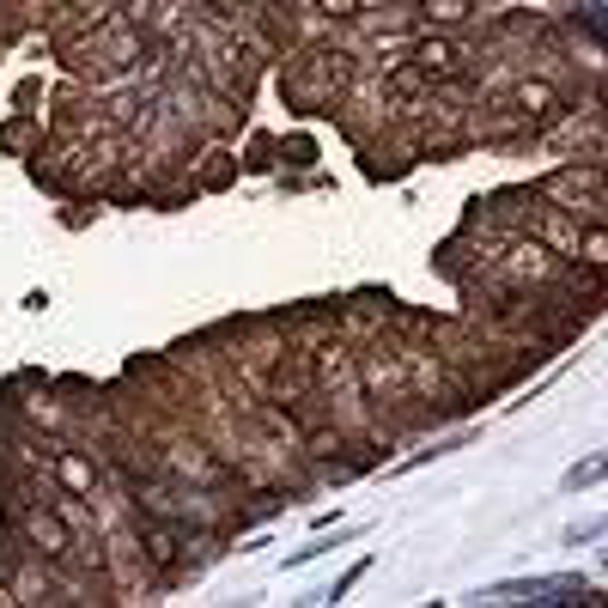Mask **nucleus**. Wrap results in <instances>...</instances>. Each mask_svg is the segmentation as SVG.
Segmentation results:
<instances>
[{
  "label": "nucleus",
  "mask_w": 608,
  "mask_h": 608,
  "mask_svg": "<svg viewBox=\"0 0 608 608\" xmlns=\"http://www.w3.org/2000/svg\"><path fill=\"white\" fill-rule=\"evenodd\" d=\"M487 19V0H408L414 31H475Z\"/></svg>",
  "instance_id": "1"
},
{
  "label": "nucleus",
  "mask_w": 608,
  "mask_h": 608,
  "mask_svg": "<svg viewBox=\"0 0 608 608\" xmlns=\"http://www.w3.org/2000/svg\"><path fill=\"white\" fill-rule=\"evenodd\" d=\"M596 481H608V450H590V456H578V463L566 469V481H560V487H566V493H590Z\"/></svg>",
  "instance_id": "2"
},
{
  "label": "nucleus",
  "mask_w": 608,
  "mask_h": 608,
  "mask_svg": "<svg viewBox=\"0 0 608 608\" xmlns=\"http://www.w3.org/2000/svg\"><path fill=\"white\" fill-rule=\"evenodd\" d=\"M49 7H55V25H80V19L116 13V0H49Z\"/></svg>",
  "instance_id": "3"
},
{
  "label": "nucleus",
  "mask_w": 608,
  "mask_h": 608,
  "mask_svg": "<svg viewBox=\"0 0 608 608\" xmlns=\"http://www.w3.org/2000/svg\"><path fill=\"white\" fill-rule=\"evenodd\" d=\"M602 536H608V517H578L566 529V548H584V542H602Z\"/></svg>",
  "instance_id": "4"
},
{
  "label": "nucleus",
  "mask_w": 608,
  "mask_h": 608,
  "mask_svg": "<svg viewBox=\"0 0 608 608\" xmlns=\"http://www.w3.org/2000/svg\"><path fill=\"white\" fill-rule=\"evenodd\" d=\"M280 152H286V165H298V171H304V165H317V140H311V134L280 140Z\"/></svg>",
  "instance_id": "5"
},
{
  "label": "nucleus",
  "mask_w": 608,
  "mask_h": 608,
  "mask_svg": "<svg viewBox=\"0 0 608 608\" xmlns=\"http://www.w3.org/2000/svg\"><path fill=\"white\" fill-rule=\"evenodd\" d=\"M584 104H590L596 116H608V73H596V80L584 86Z\"/></svg>",
  "instance_id": "6"
},
{
  "label": "nucleus",
  "mask_w": 608,
  "mask_h": 608,
  "mask_svg": "<svg viewBox=\"0 0 608 608\" xmlns=\"http://www.w3.org/2000/svg\"><path fill=\"white\" fill-rule=\"evenodd\" d=\"M602 566H608V548H602Z\"/></svg>",
  "instance_id": "7"
}]
</instances>
